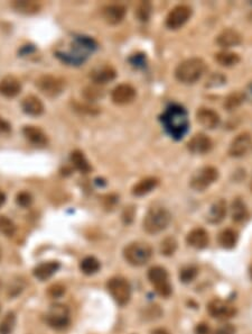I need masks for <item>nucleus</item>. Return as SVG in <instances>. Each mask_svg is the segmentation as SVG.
I'll return each instance as SVG.
<instances>
[{
	"instance_id": "37998d69",
	"label": "nucleus",
	"mask_w": 252,
	"mask_h": 334,
	"mask_svg": "<svg viewBox=\"0 0 252 334\" xmlns=\"http://www.w3.org/2000/svg\"><path fill=\"white\" fill-rule=\"evenodd\" d=\"M64 291H65V289L63 288V287H61L60 285H55L53 287H51L49 293L51 296H53V297H60V296L64 294Z\"/></svg>"
},
{
	"instance_id": "49530a36",
	"label": "nucleus",
	"mask_w": 252,
	"mask_h": 334,
	"mask_svg": "<svg viewBox=\"0 0 252 334\" xmlns=\"http://www.w3.org/2000/svg\"><path fill=\"white\" fill-rule=\"evenodd\" d=\"M5 203H6V195L5 192L0 190V207H2Z\"/></svg>"
},
{
	"instance_id": "ea45409f",
	"label": "nucleus",
	"mask_w": 252,
	"mask_h": 334,
	"mask_svg": "<svg viewBox=\"0 0 252 334\" xmlns=\"http://www.w3.org/2000/svg\"><path fill=\"white\" fill-rule=\"evenodd\" d=\"M214 334H235V327L232 324H223Z\"/></svg>"
},
{
	"instance_id": "aec40b11",
	"label": "nucleus",
	"mask_w": 252,
	"mask_h": 334,
	"mask_svg": "<svg viewBox=\"0 0 252 334\" xmlns=\"http://www.w3.org/2000/svg\"><path fill=\"white\" fill-rule=\"evenodd\" d=\"M60 269V263L58 261H47L40 263L39 266L34 268L33 274L36 277L37 279L44 281L46 279L51 278L56 271Z\"/></svg>"
},
{
	"instance_id": "c756f323",
	"label": "nucleus",
	"mask_w": 252,
	"mask_h": 334,
	"mask_svg": "<svg viewBox=\"0 0 252 334\" xmlns=\"http://www.w3.org/2000/svg\"><path fill=\"white\" fill-rule=\"evenodd\" d=\"M101 268V265H100V261L97 258L94 257H87L84 258L82 261L80 263V269L83 272L84 275L91 276L97 274V272L100 270Z\"/></svg>"
},
{
	"instance_id": "f257e3e1",
	"label": "nucleus",
	"mask_w": 252,
	"mask_h": 334,
	"mask_svg": "<svg viewBox=\"0 0 252 334\" xmlns=\"http://www.w3.org/2000/svg\"><path fill=\"white\" fill-rule=\"evenodd\" d=\"M160 122L165 131L175 140H182L189 128L186 109L176 103L166 108L163 115L160 116Z\"/></svg>"
},
{
	"instance_id": "473e14b6",
	"label": "nucleus",
	"mask_w": 252,
	"mask_h": 334,
	"mask_svg": "<svg viewBox=\"0 0 252 334\" xmlns=\"http://www.w3.org/2000/svg\"><path fill=\"white\" fill-rule=\"evenodd\" d=\"M151 12H153V6H151V4L149 2H142L138 5L136 15L139 21L147 22L150 18Z\"/></svg>"
},
{
	"instance_id": "09e8293b",
	"label": "nucleus",
	"mask_w": 252,
	"mask_h": 334,
	"mask_svg": "<svg viewBox=\"0 0 252 334\" xmlns=\"http://www.w3.org/2000/svg\"><path fill=\"white\" fill-rule=\"evenodd\" d=\"M250 89H251V92H252V83L250 84Z\"/></svg>"
},
{
	"instance_id": "58836bf2",
	"label": "nucleus",
	"mask_w": 252,
	"mask_h": 334,
	"mask_svg": "<svg viewBox=\"0 0 252 334\" xmlns=\"http://www.w3.org/2000/svg\"><path fill=\"white\" fill-rule=\"evenodd\" d=\"M102 96H103V91L97 87L90 86L88 88H85L84 90V97L89 100H96L98 98H101Z\"/></svg>"
},
{
	"instance_id": "2eb2a0df",
	"label": "nucleus",
	"mask_w": 252,
	"mask_h": 334,
	"mask_svg": "<svg viewBox=\"0 0 252 334\" xmlns=\"http://www.w3.org/2000/svg\"><path fill=\"white\" fill-rule=\"evenodd\" d=\"M127 9L122 5H109L102 8V17L108 24L118 25L123 21Z\"/></svg>"
},
{
	"instance_id": "a878e982",
	"label": "nucleus",
	"mask_w": 252,
	"mask_h": 334,
	"mask_svg": "<svg viewBox=\"0 0 252 334\" xmlns=\"http://www.w3.org/2000/svg\"><path fill=\"white\" fill-rule=\"evenodd\" d=\"M70 161L73 164L74 168L78 171L82 173H88L91 171V166H90L89 161L85 158V155L80 150H74V151L70 155Z\"/></svg>"
},
{
	"instance_id": "c85d7f7f",
	"label": "nucleus",
	"mask_w": 252,
	"mask_h": 334,
	"mask_svg": "<svg viewBox=\"0 0 252 334\" xmlns=\"http://www.w3.org/2000/svg\"><path fill=\"white\" fill-rule=\"evenodd\" d=\"M236 242H237V233L234 231V230L226 229L218 235V243H220V246L224 249L234 248Z\"/></svg>"
},
{
	"instance_id": "6e6552de",
	"label": "nucleus",
	"mask_w": 252,
	"mask_h": 334,
	"mask_svg": "<svg viewBox=\"0 0 252 334\" xmlns=\"http://www.w3.org/2000/svg\"><path fill=\"white\" fill-rule=\"evenodd\" d=\"M36 87L41 92L47 97H58L63 92L65 88V81L60 77L52 76V74H43L36 80Z\"/></svg>"
},
{
	"instance_id": "79ce46f5",
	"label": "nucleus",
	"mask_w": 252,
	"mask_h": 334,
	"mask_svg": "<svg viewBox=\"0 0 252 334\" xmlns=\"http://www.w3.org/2000/svg\"><path fill=\"white\" fill-rule=\"evenodd\" d=\"M134 215H135V210L132 207H129V208L125 209V211H123V215H122L123 222H125L126 224L131 223L132 219H134Z\"/></svg>"
},
{
	"instance_id": "f8f14e48",
	"label": "nucleus",
	"mask_w": 252,
	"mask_h": 334,
	"mask_svg": "<svg viewBox=\"0 0 252 334\" xmlns=\"http://www.w3.org/2000/svg\"><path fill=\"white\" fill-rule=\"evenodd\" d=\"M207 310L212 317L217 319L231 318L232 316H234L236 313L234 307L225 302H223L221 299H213L212 302L208 304Z\"/></svg>"
},
{
	"instance_id": "5701e85b",
	"label": "nucleus",
	"mask_w": 252,
	"mask_h": 334,
	"mask_svg": "<svg viewBox=\"0 0 252 334\" xmlns=\"http://www.w3.org/2000/svg\"><path fill=\"white\" fill-rule=\"evenodd\" d=\"M226 215V203L223 199L215 201L207 213V222L211 224H218L224 219Z\"/></svg>"
},
{
	"instance_id": "c03bdc74",
	"label": "nucleus",
	"mask_w": 252,
	"mask_h": 334,
	"mask_svg": "<svg viewBox=\"0 0 252 334\" xmlns=\"http://www.w3.org/2000/svg\"><path fill=\"white\" fill-rule=\"evenodd\" d=\"M210 333H211L210 327H208V325L205 323L197 324L196 327H195V334H210Z\"/></svg>"
},
{
	"instance_id": "6ab92c4d",
	"label": "nucleus",
	"mask_w": 252,
	"mask_h": 334,
	"mask_svg": "<svg viewBox=\"0 0 252 334\" xmlns=\"http://www.w3.org/2000/svg\"><path fill=\"white\" fill-rule=\"evenodd\" d=\"M22 108L25 114L30 116H40L44 113V105L42 100L34 95L25 97L22 101Z\"/></svg>"
},
{
	"instance_id": "4c0bfd02",
	"label": "nucleus",
	"mask_w": 252,
	"mask_h": 334,
	"mask_svg": "<svg viewBox=\"0 0 252 334\" xmlns=\"http://www.w3.org/2000/svg\"><path fill=\"white\" fill-rule=\"evenodd\" d=\"M16 203L18 206L26 208L30 207L33 203V196L28 191H21L16 196Z\"/></svg>"
},
{
	"instance_id": "cd10ccee",
	"label": "nucleus",
	"mask_w": 252,
	"mask_h": 334,
	"mask_svg": "<svg viewBox=\"0 0 252 334\" xmlns=\"http://www.w3.org/2000/svg\"><path fill=\"white\" fill-rule=\"evenodd\" d=\"M12 6L15 11L25 15H33L39 13L41 9V5L36 2H14Z\"/></svg>"
},
{
	"instance_id": "72a5a7b5",
	"label": "nucleus",
	"mask_w": 252,
	"mask_h": 334,
	"mask_svg": "<svg viewBox=\"0 0 252 334\" xmlns=\"http://www.w3.org/2000/svg\"><path fill=\"white\" fill-rule=\"evenodd\" d=\"M176 249H177V241L174 238H166L163 242L160 244V252L161 255H164L166 257L173 256Z\"/></svg>"
},
{
	"instance_id": "de8ad7c7",
	"label": "nucleus",
	"mask_w": 252,
	"mask_h": 334,
	"mask_svg": "<svg viewBox=\"0 0 252 334\" xmlns=\"http://www.w3.org/2000/svg\"><path fill=\"white\" fill-rule=\"evenodd\" d=\"M151 334H169V333L166 331L165 328H156V330L151 332Z\"/></svg>"
},
{
	"instance_id": "f03ea898",
	"label": "nucleus",
	"mask_w": 252,
	"mask_h": 334,
	"mask_svg": "<svg viewBox=\"0 0 252 334\" xmlns=\"http://www.w3.org/2000/svg\"><path fill=\"white\" fill-rule=\"evenodd\" d=\"M205 63L202 59L191 58L183 61L175 70V77L179 82L192 84L201 79L205 71Z\"/></svg>"
},
{
	"instance_id": "7ed1b4c3",
	"label": "nucleus",
	"mask_w": 252,
	"mask_h": 334,
	"mask_svg": "<svg viewBox=\"0 0 252 334\" xmlns=\"http://www.w3.org/2000/svg\"><path fill=\"white\" fill-rule=\"evenodd\" d=\"M172 220V215L163 207H154L146 214L144 219V229L147 233L157 234L168 228Z\"/></svg>"
},
{
	"instance_id": "39448f33",
	"label": "nucleus",
	"mask_w": 252,
	"mask_h": 334,
	"mask_svg": "<svg viewBox=\"0 0 252 334\" xmlns=\"http://www.w3.org/2000/svg\"><path fill=\"white\" fill-rule=\"evenodd\" d=\"M148 279L155 286L156 293L161 297H169L172 294V285L169 284L168 274L165 268L156 266L148 271Z\"/></svg>"
},
{
	"instance_id": "20e7f679",
	"label": "nucleus",
	"mask_w": 252,
	"mask_h": 334,
	"mask_svg": "<svg viewBox=\"0 0 252 334\" xmlns=\"http://www.w3.org/2000/svg\"><path fill=\"white\" fill-rule=\"evenodd\" d=\"M153 256V249L149 244L142 242H132L125 248L123 257L131 266L141 267L146 265Z\"/></svg>"
},
{
	"instance_id": "7c9ffc66",
	"label": "nucleus",
	"mask_w": 252,
	"mask_h": 334,
	"mask_svg": "<svg viewBox=\"0 0 252 334\" xmlns=\"http://www.w3.org/2000/svg\"><path fill=\"white\" fill-rule=\"evenodd\" d=\"M215 60L218 64L223 65V67H232L240 62V56L236 53L229 51H222L215 54Z\"/></svg>"
},
{
	"instance_id": "9b49d317",
	"label": "nucleus",
	"mask_w": 252,
	"mask_h": 334,
	"mask_svg": "<svg viewBox=\"0 0 252 334\" xmlns=\"http://www.w3.org/2000/svg\"><path fill=\"white\" fill-rule=\"evenodd\" d=\"M137 96L136 89L129 83H121L113 89L111 99L116 105H127L135 100Z\"/></svg>"
},
{
	"instance_id": "0eeeda50",
	"label": "nucleus",
	"mask_w": 252,
	"mask_h": 334,
	"mask_svg": "<svg viewBox=\"0 0 252 334\" xmlns=\"http://www.w3.org/2000/svg\"><path fill=\"white\" fill-rule=\"evenodd\" d=\"M218 178V171L214 167H203L192 176L189 186L195 191H204L215 182Z\"/></svg>"
},
{
	"instance_id": "4be33fe9",
	"label": "nucleus",
	"mask_w": 252,
	"mask_h": 334,
	"mask_svg": "<svg viewBox=\"0 0 252 334\" xmlns=\"http://www.w3.org/2000/svg\"><path fill=\"white\" fill-rule=\"evenodd\" d=\"M186 241L189 246L195 249H204L207 247L210 238L208 234L203 229H194L187 234Z\"/></svg>"
},
{
	"instance_id": "a211bd4d",
	"label": "nucleus",
	"mask_w": 252,
	"mask_h": 334,
	"mask_svg": "<svg viewBox=\"0 0 252 334\" xmlns=\"http://www.w3.org/2000/svg\"><path fill=\"white\" fill-rule=\"evenodd\" d=\"M196 120L203 128L213 130L218 126L221 122L220 116L216 112H214L210 108H201L196 113Z\"/></svg>"
},
{
	"instance_id": "f704fd0d",
	"label": "nucleus",
	"mask_w": 252,
	"mask_h": 334,
	"mask_svg": "<svg viewBox=\"0 0 252 334\" xmlns=\"http://www.w3.org/2000/svg\"><path fill=\"white\" fill-rule=\"evenodd\" d=\"M196 276H197V268L194 266L184 267L179 272V279L184 284L192 283V281L196 278Z\"/></svg>"
},
{
	"instance_id": "4468645a",
	"label": "nucleus",
	"mask_w": 252,
	"mask_h": 334,
	"mask_svg": "<svg viewBox=\"0 0 252 334\" xmlns=\"http://www.w3.org/2000/svg\"><path fill=\"white\" fill-rule=\"evenodd\" d=\"M22 91V82L15 76H6L0 80V95L6 98H14Z\"/></svg>"
},
{
	"instance_id": "e433bc0d",
	"label": "nucleus",
	"mask_w": 252,
	"mask_h": 334,
	"mask_svg": "<svg viewBox=\"0 0 252 334\" xmlns=\"http://www.w3.org/2000/svg\"><path fill=\"white\" fill-rule=\"evenodd\" d=\"M242 102H243V95L240 92H234L231 93V95L226 98V100L224 102V107L227 110H233L239 107Z\"/></svg>"
},
{
	"instance_id": "b1692460",
	"label": "nucleus",
	"mask_w": 252,
	"mask_h": 334,
	"mask_svg": "<svg viewBox=\"0 0 252 334\" xmlns=\"http://www.w3.org/2000/svg\"><path fill=\"white\" fill-rule=\"evenodd\" d=\"M158 179L154 177H149V178H145V179L140 180L138 183L132 187V195L136 197H141L145 196L147 194H149L150 191H153L155 188L158 186Z\"/></svg>"
},
{
	"instance_id": "2f4dec72",
	"label": "nucleus",
	"mask_w": 252,
	"mask_h": 334,
	"mask_svg": "<svg viewBox=\"0 0 252 334\" xmlns=\"http://www.w3.org/2000/svg\"><path fill=\"white\" fill-rule=\"evenodd\" d=\"M16 325V315L14 312H8L3 321L0 322V334H12Z\"/></svg>"
},
{
	"instance_id": "1a4fd4ad",
	"label": "nucleus",
	"mask_w": 252,
	"mask_h": 334,
	"mask_svg": "<svg viewBox=\"0 0 252 334\" xmlns=\"http://www.w3.org/2000/svg\"><path fill=\"white\" fill-rule=\"evenodd\" d=\"M46 321L49 325L56 330L65 328L70 324V310L63 304L52 305L46 315Z\"/></svg>"
},
{
	"instance_id": "412c9836",
	"label": "nucleus",
	"mask_w": 252,
	"mask_h": 334,
	"mask_svg": "<svg viewBox=\"0 0 252 334\" xmlns=\"http://www.w3.org/2000/svg\"><path fill=\"white\" fill-rule=\"evenodd\" d=\"M117 72L110 65H102V67L96 68L91 72V79L93 82L98 84H104L107 82L112 81L116 78Z\"/></svg>"
},
{
	"instance_id": "ddd939ff",
	"label": "nucleus",
	"mask_w": 252,
	"mask_h": 334,
	"mask_svg": "<svg viewBox=\"0 0 252 334\" xmlns=\"http://www.w3.org/2000/svg\"><path fill=\"white\" fill-rule=\"evenodd\" d=\"M252 141L251 136L248 133H242L237 135L236 138L232 141L230 145L229 153L231 157L234 158H241L248 153V151L251 148Z\"/></svg>"
},
{
	"instance_id": "9d476101",
	"label": "nucleus",
	"mask_w": 252,
	"mask_h": 334,
	"mask_svg": "<svg viewBox=\"0 0 252 334\" xmlns=\"http://www.w3.org/2000/svg\"><path fill=\"white\" fill-rule=\"evenodd\" d=\"M192 8L187 5H178L174 7L166 17V26L173 31L178 30L185 23H187L192 16Z\"/></svg>"
},
{
	"instance_id": "f3484780",
	"label": "nucleus",
	"mask_w": 252,
	"mask_h": 334,
	"mask_svg": "<svg viewBox=\"0 0 252 334\" xmlns=\"http://www.w3.org/2000/svg\"><path fill=\"white\" fill-rule=\"evenodd\" d=\"M212 141L204 134H196L189 140L187 148L193 154H204L211 151Z\"/></svg>"
},
{
	"instance_id": "423d86ee",
	"label": "nucleus",
	"mask_w": 252,
	"mask_h": 334,
	"mask_svg": "<svg viewBox=\"0 0 252 334\" xmlns=\"http://www.w3.org/2000/svg\"><path fill=\"white\" fill-rule=\"evenodd\" d=\"M107 287L112 298L120 306H125L129 303L131 297V287L125 278H120V277L111 278L108 281Z\"/></svg>"
},
{
	"instance_id": "c9c22d12",
	"label": "nucleus",
	"mask_w": 252,
	"mask_h": 334,
	"mask_svg": "<svg viewBox=\"0 0 252 334\" xmlns=\"http://www.w3.org/2000/svg\"><path fill=\"white\" fill-rule=\"evenodd\" d=\"M16 227L12 219H9L6 216H0V232L6 235V237H13L15 234Z\"/></svg>"
},
{
	"instance_id": "bb28decb",
	"label": "nucleus",
	"mask_w": 252,
	"mask_h": 334,
	"mask_svg": "<svg viewBox=\"0 0 252 334\" xmlns=\"http://www.w3.org/2000/svg\"><path fill=\"white\" fill-rule=\"evenodd\" d=\"M248 208L241 199H235L231 206V216L232 219L236 223L243 222L248 217Z\"/></svg>"
},
{
	"instance_id": "a19ab883",
	"label": "nucleus",
	"mask_w": 252,
	"mask_h": 334,
	"mask_svg": "<svg viewBox=\"0 0 252 334\" xmlns=\"http://www.w3.org/2000/svg\"><path fill=\"white\" fill-rule=\"evenodd\" d=\"M12 132V125L9 122L0 117V135H7Z\"/></svg>"
},
{
	"instance_id": "393cba45",
	"label": "nucleus",
	"mask_w": 252,
	"mask_h": 334,
	"mask_svg": "<svg viewBox=\"0 0 252 334\" xmlns=\"http://www.w3.org/2000/svg\"><path fill=\"white\" fill-rule=\"evenodd\" d=\"M216 42L222 48H232V46H236L241 43V36L236 31L225 30L217 36Z\"/></svg>"
},
{
	"instance_id": "a18cd8bd",
	"label": "nucleus",
	"mask_w": 252,
	"mask_h": 334,
	"mask_svg": "<svg viewBox=\"0 0 252 334\" xmlns=\"http://www.w3.org/2000/svg\"><path fill=\"white\" fill-rule=\"evenodd\" d=\"M132 59H135L134 62H132L135 65H139V64L145 63V58L142 55H135Z\"/></svg>"
},
{
	"instance_id": "8fccbe9b",
	"label": "nucleus",
	"mask_w": 252,
	"mask_h": 334,
	"mask_svg": "<svg viewBox=\"0 0 252 334\" xmlns=\"http://www.w3.org/2000/svg\"><path fill=\"white\" fill-rule=\"evenodd\" d=\"M251 189H252V182H251Z\"/></svg>"
},
{
	"instance_id": "dca6fc26",
	"label": "nucleus",
	"mask_w": 252,
	"mask_h": 334,
	"mask_svg": "<svg viewBox=\"0 0 252 334\" xmlns=\"http://www.w3.org/2000/svg\"><path fill=\"white\" fill-rule=\"evenodd\" d=\"M23 134L32 144H34L35 147L43 148L49 144V138H47V135L44 133V131L40 128H37V126H33V125L24 126Z\"/></svg>"
}]
</instances>
